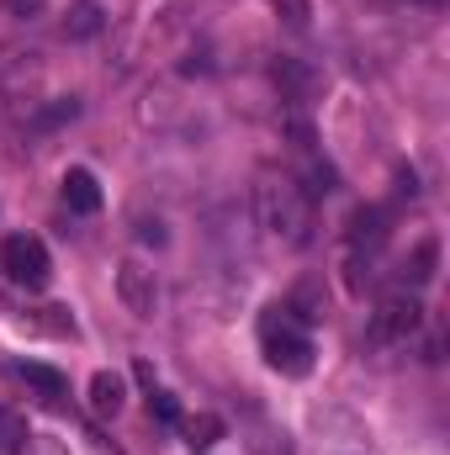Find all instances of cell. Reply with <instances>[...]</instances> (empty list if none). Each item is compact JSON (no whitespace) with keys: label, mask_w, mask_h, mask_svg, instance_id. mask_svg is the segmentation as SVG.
I'll return each instance as SVG.
<instances>
[{"label":"cell","mask_w":450,"mask_h":455,"mask_svg":"<svg viewBox=\"0 0 450 455\" xmlns=\"http://www.w3.org/2000/svg\"><path fill=\"white\" fill-rule=\"evenodd\" d=\"M21 429H27L21 413H16V408H0V451H11V445L21 440Z\"/></svg>","instance_id":"d6986e66"},{"label":"cell","mask_w":450,"mask_h":455,"mask_svg":"<svg viewBox=\"0 0 450 455\" xmlns=\"http://www.w3.org/2000/svg\"><path fill=\"white\" fill-rule=\"evenodd\" d=\"M149 413H154L159 424H170V429L181 424V403H175V397H170L165 387H149Z\"/></svg>","instance_id":"e0dca14e"},{"label":"cell","mask_w":450,"mask_h":455,"mask_svg":"<svg viewBox=\"0 0 450 455\" xmlns=\"http://www.w3.org/2000/svg\"><path fill=\"white\" fill-rule=\"evenodd\" d=\"M276 85H281L292 101H308V96H313V85H318V75H313V69H302L297 59H276Z\"/></svg>","instance_id":"4fadbf2b"},{"label":"cell","mask_w":450,"mask_h":455,"mask_svg":"<svg viewBox=\"0 0 450 455\" xmlns=\"http://www.w3.org/2000/svg\"><path fill=\"white\" fill-rule=\"evenodd\" d=\"M419 5H440V0H419Z\"/></svg>","instance_id":"7402d4cb"},{"label":"cell","mask_w":450,"mask_h":455,"mask_svg":"<svg viewBox=\"0 0 450 455\" xmlns=\"http://www.w3.org/2000/svg\"><path fill=\"white\" fill-rule=\"evenodd\" d=\"M138 238H143V243H165V223H159V218H154V223L143 218V223H138Z\"/></svg>","instance_id":"ffe728a7"},{"label":"cell","mask_w":450,"mask_h":455,"mask_svg":"<svg viewBox=\"0 0 450 455\" xmlns=\"http://www.w3.org/2000/svg\"><path fill=\"white\" fill-rule=\"evenodd\" d=\"M254 212H260V228L276 243H286V249H308L313 243V196L302 191L297 175L265 170L260 186H254Z\"/></svg>","instance_id":"6da1fadb"},{"label":"cell","mask_w":450,"mask_h":455,"mask_svg":"<svg viewBox=\"0 0 450 455\" xmlns=\"http://www.w3.org/2000/svg\"><path fill=\"white\" fill-rule=\"evenodd\" d=\"M0 270L11 286H27V291H43L53 281V259H48V243L32 238V233H11L0 243Z\"/></svg>","instance_id":"277c9868"},{"label":"cell","mask_w":450,"mask_h":455,"mask_svg":"<svg viewBox=\"0 0 450 455\" xmlns=\"http://www.w3.org/2000/svg\"><path fill=\"white\" fill-rule=\"evenodd\" d=\"M80 116V101L75 96H59L48 112H37V127H64V122H75Z\"/></svg>","instance_id":"ac0fdd59"},{"label":"cell","mask_w":450,"mask_h":455,"mask_svg":"<svg viewBox=\"0 0 450 455\" xmlns=\"http://www.w3.org/2000/svg\"><path fill=\"white\" fill-rule=\"evenodd\" d=\"M117 297H122V307H127L133 318H154V313H159V275H154L149 265H138V259H122V270H117Z\"/></svg>","instance_id":"8992f818"},{"label":"cell","mask_w":450,"mask_h":455,"mask_svg":"<svg viewBox=\"0 0 450 455\" xmlns=\"http://www.w3.org/2000/svg\"><path fill=\"white\" fill-rule=\"evenodd\" d=\"M270 5H276V16H281L292 32H308V27H313V5H308V0H270Z\"/></svg>","instance_id":"2e32d148"},{"label":"cell","mask_w":450,"mask_h":455,"mask_svg":"<svg viewBox=\"0 0 450 455\" xmlns=\"http://www.w3.org/2000/svg\"><path fill=\"white\" fill-rule=\"evenodd\" d=\"M260 349H265V365L281 371V376H308L313 360H318V344L308 334V323L286 302L265 307V318H260Z\"/></svg>","instance_id":"7a4b0ae2"},{"label":"cell","mask_w":450,"mask_h":455,"mask_svg":"<svg viewBox=\"0 0 450 455\" xmlns=\"http://www.w3.org/2000/svg\"><path fill=\"white\" fill-rule=\"evenodd\" d=\"M11 455H69L64 440H53V435H37V429H21V440L11 445Z\"/></svg>","instance_id":"9a60e30c"},{"label":"cell","mask_w":450,"mask_h":455,"mask_svg":"<svg viewBox=\"0 0 450 455\" xmlns=\"http://www.w3.org/2000/svg\"><path fill=\"white\" fill-rule=\"evenodd\" d=\"M435 265H440V243H435V238H424V243L408 254V265H403V286H408V291L430 286V281H435Z\"/></svg>","instance_id":"7c38bea8"},{"label":"cell","mask_w":450,"mask_h":455,"mask_svg":"<svg viewBox=\"0 0 450 455\" xmlns=\"http://www.w3.org/2000/svg\"><path fill=\"white\" fill-rule=\"evenodd\" d=\"M175 429L186 435V445H191V451H207V445L223 435V419H213V413H197V419H181Z\"/></svg>","instance_id":"5bb4252c"},{"label":"cell","mask_w":450,"mask_h":455,"mask_svg":"<svg viewBox=\"0 0 450 455\" xmlns=\"http://www.w3.org/2000/svg\"><path fill=\"white\" fill-rule=\"evenodd\" d=\"M101 27H107L101 0H75V5L64 11V37H69V43H91V37H101Z\"/></svg>","instance_id":"30bf717a"},{"label":"cell","mask_w":450,"mask_h":455,"mask_svg":"<svg viewBox=\"0 0 450 455\" xmlns=\"http://www.w3.org/2000/svg\"><path fill=\"white\" fill-rule=\"evenodd\" d=\"M387 207H360L355 218H350V275L360 270V265H376V254H382V243H387Z\"/></svg>","instance_id":"52a82bcc"},{"label":"cell","mask_w":450,"mask_h":455,"mask_svg":"<svg viewBox=\"0 0 450 455\" xmlns=\"http://www.w3.org/2000/svg\"><path fill=\"white\" fill-rule=\"evenodd\" d=\"M122 403H127L122 376H117V371H96V376H91V408H96L101 419H117V413H122Z\"/></svg>","instance_id":"8fae6325"},{"label":"cell","mask_w":450,"mask_h":455,"mask_svg":"<svg viewBox=\"0 0 450 455\" xmlns=\"http://www.w3.org/2000/svg\"><path fill=\"white\" fill-rule=\"evenodd\" d=\"M419 329H424V302H419V291L398 286V291H387V297L376 302L366 334H371V344H408Z\"/></svg>","instance_id":"3957f363"},{"label":"cell","mask_w":450,"mask_h":455,"mask_svg":"<svg viewBox=\"0 0 450 455\" xmlns=\"http://www.w3.org/2000/svg\"><path fill=\"white\" fill-rule=\"evenodd\" d=\"M16 376H21V381H27V387H32V392H37V397L48 403V408H59V403L69 397V376H64V371H53V365L21 360V365H16Z\"/></svg>","instance_id":"ba28073f"},{"label":"cell","mask_w":450,"mask_h":455,"mask_svg":"<svg viewBox=\"0 0 450 455\" xmlns=\"http://www.w3.org/2000/svg\"><path fill=\"white\" fill-rule=\"evenodd\" d=\"M11 11H43V0H11Z\"/></svg>","instance_id":"44dd1931"},{"label":"cell","mask_w":450,"mask_h":455,"mask_svg":"<svg viewBox=\"0 0 450 455\" xmlns=\"http://www.w3.org/2000/svg\"><path fill=\"white\" fill-rule=\"evenodd\" d=\"M59 186H64V207H69V212H80V218L101 212V186H96L91 170H64Z\"/></svg>","instance_id":"9c48e42d"},{"label":"cell","mask_w":450,"mask_h":455,"mask_svg":"<svg viewBox=\"0 0 450 455\" xmlns=\"http://www.w3.org/2000/svg\"><path fill=\"white\" fill-rule=\"evenodd\" d=\"M313 455H376L371 429L350 413H318L313 419Z\"/></svg>","instance_id":"5b68a950"}]
</instances>
